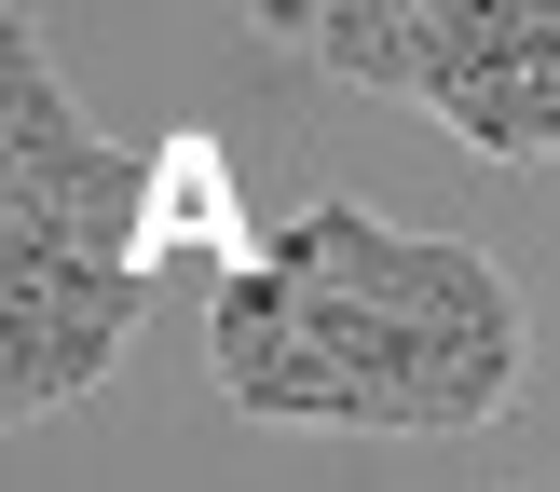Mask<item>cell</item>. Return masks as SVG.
Segmentation results:
<instances>
[{
    "instance_id": "1",
    "label": "cell",
    "mask_w": 560,
    "mask_h": 492,
    "mask_svg": "<svg viewBox=\"0 0 560 492\" xmlns=\"http://www.w3.org/2000/svg\"><path fill=\"white\" fill-rule=\"evenodd\" d=\"M137 301H151V260H0V410L42 424L82 383H109Z\"/></svg>"
},
{
    "instance_id": "2",
    "label": "cell",
    "mask_w": 560,
    "mask_h": 492,
    "mask_svg": "<svg viewBox=\"0 0 560 492\" xmlns=\"http://www.w3.org/2000/svg\"><path fill=\"white\" fill-rule=\"evenodd\" d=\"M69 151H96V124L69 109V82H55L42 27L0 14V178H55Z\"/></svg>"
},
{
    "instance_id": "3",
    "label": "cell",
    "mask_w": 560,
    "mask_h": 492,
    "mask_svg": "<svg viewBox=\"0 0 560 492\" xmlns=\"http://www.w3.org/2000/svg\"><path fill=\"white\" fill-rule=\"evenodd\" d=\"M315 55L342 82H370V96H424V69H438V0H328Z\"/></svg>"
},
{
    "instance_id": "4",
    "label": "cell",
    "mask_w": 560,
    "mask_h": 492,
    "mask_svg": "<svg viewBox=\"0 0 560 492\" xmlns=\"http://www.w3.org/2000/svg\"><path fill=\"white\" fill-rule=\"evenodd\" d=\"M452 137H465V151H492V164L560 151V55H506L492 82H465V96H452Z\"/></svg>"
}]
</instances>
